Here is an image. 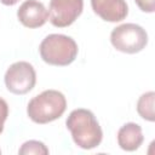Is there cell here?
Listing matches in <instances>:
<instances>
[{"instance_id":"obj_1","label":"cell","mask_w":155,"mask_h":155,"mask_svg":"<svg viewBox=\"0 0 155 155\" xmlns=\"http://www.w3.org/2000/svg\"><path fill=\"white\" fill-rule=\"evenodd\" d=\"M67 128L70 131L74 143L81 149H93L98 147L103 138L102 128L91 110L75 109L67 121Z\"/></svg>"},{"instance_id":"obj_2","label":"cell","mask_w":155,"mask_h":155,"mask_svg":"<svg viewBox=\"0 0 155 155\" xmlns=\"http://www.w3.org/2000/svg\"><path fill=\"white\" fill-rule=\"evenodd\" d=\"M67 109V101L62 92L46 90L31 98L27 107V114L35 124H48L59 119Z\"/></svg>"},{"instance_id":"obj_3","label":"cell","mask_w":155,"mask_h":155,"mask_svg":"<svg viewBox=\"0 0 155 155\" xmlns=\"http://www.w3.org/2000/svg\"><path fill=\"white\" fill-rule=\"evenodd\" d=\"M78 45L74 39L63 34H50L40 44L39 52L42 61L51 65L65 67L78 56Z\"/></svg>"},{"instance_id":"obj_4","label":"cell","mask_w":155,"mask_h":155,"mask_svg":"<svg viewBox=\"0 0 155 155\" xmlns=\"http://www.w3.org/2000/svg\"><path fill=\"white\" fill-rule=\"evenodd\" d=\"M111 45L124 53L140 52L148 44V34L145 29L134 23H125L113 29L110 34Z\"/></svg>"},{"instance_id":"obj_5","label":"cell","mask_w":155,"mask_h":155,"mask_svg":"<svg viewBox=\"0 0 155 155\" xmlns=\"http://www.w3.org/2000/svg\"><path fill=\"white\" fill-rule=\"evenodd\" d=\"M36 82V73L33 65L21 61L10 65L5 73L6 88L13 94H25L33 90Z\"/></svg>"},{"instance_id":"obj_6","label":"cell","mask_w":155,"mask_h":155,"mask_svg":"<svg viewBox=\"0 0 155 155\" xmlns=\"http://www.w3.org/2000/svg\"><path fill=\"white\" fill-rule=\"evenodd\" d=\"M84 0H50L48 19L57 28L69 27L81 15Z\"/></svg>"},{"instance_id":"obj_7","label":"cell","mask_w":155,"mask_h":155,"mask_svg":"<svg viewBox=\"0 0 155 155\" xmlns=\"http://www.w3.org/2000/svg\"><path fill=\"white\" fill-rule=\"evenodd\" d=\"M19 22L27 28H39L48 19V11L39 0H25L17 10Z\"/></svg>"},{"instance_id":"obj_8","label":"cell","mask_w":155,"mask_h":155,"mask_svg":"<svg viewBox=\"0 0 155 155\" xmlns=\"http://www.w3.org/2000/svg\"><path fill=\"white\" fill-rule=\"evenodd\" d=\"M93 12L107 22H120L128 15L125 0H91Z\"/></svg>"},{"instance_id":"obj_9","label":"cell","mask_w":155,"mask_h":155,"mask_svg":"<svg viewBox=\"0 0 155 155\" xmlns=\"http://www.w3.org/2000/svg\"><path fill=\"white\" fill-rule=\"evenodd\" d=\"M143 140L142 127L138 124L127 122L117 132V144L122 150L134 151L142 145Z\"/></svg>"},{"instance_id":"obj_10","label":"cell","mask_w":155,"mask_h":155,"mask_svg":"<svg viewBox=\"0 0 155 155\" xmlns=\"http://www.w3.org/2000/svg\"><path fill=\"white\" fill-rule=\"evenodd\" d=\"M154 101H155V93L153 91H149V92L143 93L137 102V111L139 116L151 122L155 120Z\"/></svg>"},{"instance_id":"obj_11","label":"cell","mask_w":155,"mask_h":155,"mask_svg":"<svg viewBox=\"0 0 155 155\" xmlns=\"http://www.w3.org/2000/svg\"><path fill=\"white\" fill-rule=\"evenodd\" d=\"M18 154L21 155H46L48 154V149L46 148V145L42 142L39 140H28L25 143L22 144L21 149L18 150Z\"/></svg>"},{"instance_id":"obj_12","label":"cell","mask_w":155,"mask_h":155,"mask_svg":"<svg viewBox=\"0 0 155 155\" xmlns=\"http://www.w3.org/2000/svg\"><path fill=\"white\" fill-rule=\"evenodd\" d=\"M8 116V105L5 99L0 97V133L4 131V124Z\"/></svg>"},{"instance_id":"obj_13","label":"cell","mask_w":155,"mask_h":155,"mask_svg":"<svg viewBox=\"0 0 155 155\" xmlns=\"http://www.w3.org/2000/svg\"><path fill=\"white\" fill-rule=\"evenodd\" d=\"M134 2L143 12L151 13L155 11V0H134Z\"/></svg>"},{"instance_id":"obj_14","label":"cell","mask_w":155,"mask_h":155,"mask_svg":"<svg viewBox=\"0 0 155 155\" xmlns=\"http://www.w3.org/2000/svg\"><path fill=\"white\" fill-rule=\"evenodd\" d=\"M4 5H6V6H12V5H15V4H17L19 0H0Z\"/></svg>"}]
</instances>
